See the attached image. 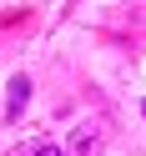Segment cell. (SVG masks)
Masks as SVG:
<instances>
[{"label": "cell", "instance_id": "7a4b0ae2", "mask_svg": "<svg viewBox=\"0 0 146 156\" xmlns=\"http://www.w3.org/2000/svg\"><path fill=\"white\" fill-rule=\"evenodd\" d=\"M25 101H30V81H25V76H15V81H10V96H5V121H20Z\"/></svg>", "mask_w": 146, "mask_h": 156}, {"label": "cell", "instance_id": "6da1fadb", "mask_svg": "<svg viewBox=\"0 0 146 156\" xmlns=\"http://www.w3.org/2000/svg\"><path fill=\"white\" fill-rule=\"evenodd\" d=\"M101 146H106V126L101 121H81L71 131V151L66 156H101Z\"/></svg>", "mask_w": 146, "mask_h": 156}, {"label": "cell", "instance_id": "3957f363", "mask_svg": "<svg viewBox=\"0 0 146 156\" xmlns=\"http://www.w3.org/2000/svg\"><path fill=\"white\" fill-rule=\"evenodd\" d=\"M25 156H66V151H55L51 141H30V151H25Z\"/></svg>", "mask_w": 146, "mask_h": 156}, {"label": "cell", "instance_id": "277c9868", "mask_svg": "<svg viewBox=\"0 0 146 156\" xmlns=\"http://www.w3.org/2000/svg\"><path fill=\"white\" fill-rule=\"evenodd\" d=\"M25 151H30V146H25ZM25 151H10V156H25Z\"/></svg>", "mask_w": 146, "mask_h": 156}, {"label": "cell", "instance_id": "5b68a950", "mask_svg": "<svg viewBox=\"0 0 146 156\" xmlns=\"http://www.w3.org/2000/svg\"><path fill=\"white\" fill-rule=\"evenodd\" d=\"M141 116H146V101H141Z\"/></svg>", "mask_w": 146, "mask_h": 156}]
</instances>
